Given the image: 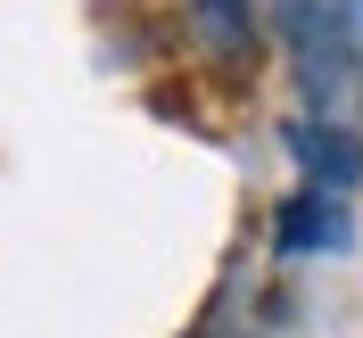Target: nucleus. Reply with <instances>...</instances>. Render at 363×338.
<instances>
[{"mask_svg":"<svg viewBox=\"0 0 363 338\" xmlns=\"http://www.w3.org/2000/svg\"><path fill=\"white\" fill-rule=\"evenodd\" d=\"M281 25L297 42V74L339 99L363 74V0H281Z\"/></svg>","mask_w":363,"mask_h":338,"instance_id":"nucleus-1","label":"nucleus"},{"mask_svg":"<svg viewBox=\"0 0 363 338\" xmlns=\"http://www.w3.org/2000/svg\"><path fill=\"white\" fill-rule=\"evenodd\" d=\"M289 157L314 174V190H347L363 174V140L355 133H330V124H297L289 133Z\"/></svg>","mask_w":363,"mask_h":338,"instance_id":"nucleus-2","label":"nucleus"},{"mask_svg":"<svg viewBox=\"0 0 363 338\" xmlns=\"http://www.w3.org/2000/svg\"><path fill=\"white\" fill-rule=\"evenodd\" d=\"M347 240V206L330 198V190H314V198H289L281 206V248H339Z\"/></svg>","mask_w":363,"mask_h":338,"instance_id":"nucleus-3","label":"nucleus"},{"mask_svg":"<svg viewBox=\"0 0 363 338\" xmlns=\"http://www.w3.org/2000/svg\"><path fill=\"white\" fill-rule=\"evenodd\" d=\"M215 58H248V0H190Z\"/></svg>","mask_w":363,"mask_h":338,"instance_id":"nucleus-4","label":"nucleus"}]
</instances>
